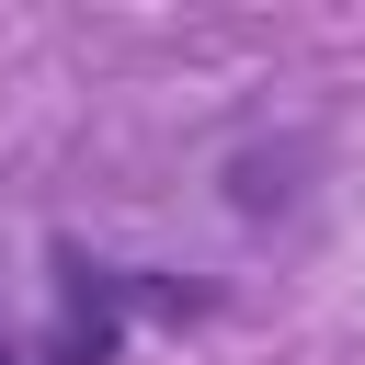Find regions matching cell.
Listing matches in <instances>:
<instances>
[{
    "instance_id": "6da1fadb",
    "label": "cell",
    "mask_w": 365,
    "mask_h": 365,
    "mask_svg": "<svg viewBox=\"0 0 365 365\" xmlns=\"http://www.w3.org/2000/svg\"><path fill=\"white\" fill-rule=\"evenodd\" d=\"M114 354H125V274L57 251V331L34 365H114Z\"/></svg>"
}]
</instances>
